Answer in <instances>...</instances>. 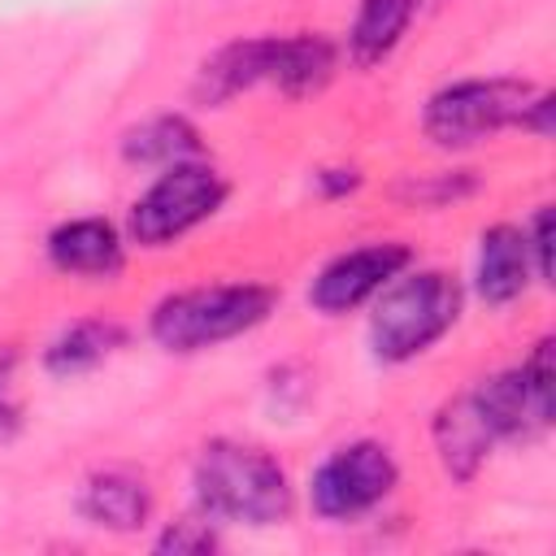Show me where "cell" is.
Returning <instances> with one entry per match:
<instances>
[{
  "instance_id": "cell-1",
  "label": "cell",
  "mask_w": 556,
  "mask_h": 556,
  "mask_svg": "<svg viewBox=\"0 0 556 556\" xmlns=\"http://www.w3.org/2000/svg\"><path fill=\"white\" fill-rule=\"evenodd\" d=\"M195 500L213 521L274 526L291 513V482L282 465L248 443H208L195 460Z\"/></svg>"
},
{
  "instance_id": "cell-2",
  "label": "cell",
  "mask_w": 556,
  "mask_h": 556,
  "mask_svg": "<svg viewBox=\"0 0 556 556\" xmlns=\"http://www.w3.org/2000/svg\"><path fill=\"white\" fill-rule=\"evenodd\" d=\"M460 317V287L439 269L391 278L369 317V343L378 361H413Z\"/></svg>"
},
{
  "instance_id": "cell-3",
  "label": "cell",
  "mask_w": 556,
  "mask_h": 556,
  "mask_svg": "<svg viewBox=\"0 0 556 556\" xmlns=\"http://www.w3.org/2000/svg\"><path fill=\"white\" fill-rule=\"evenodd\" d=\"M274 308V291L256 282H226V287H195L178 291L156 304L152 339L165 352H204L226 343L252 326H261Z\"/></svg>"
},
{
  "instance_id": "cell-4",
  "label": "cell",
  "mask_w": 556,
  "mask_h": 556,
  "mask_svg": "<svg viewBox=\"0 0 556 556\" xmlns=\"http://www.w3.org/2000/svg\"><path fill=\"white\" fill-rule=\"evenodd\" d=\"M226 200V182L204 161L165 165V174L135 200L130 208V239L143 248H165L204 217H213Z\"/></svg>"
},
{
  "instance_id": "cell-5",
  "label": "cell",
  "mask_w": 556,
  "mask_h": 556,
  "mask_svg": "<svg viewBox=\"0 0 556 556\" xmlns=\"http://www.w3.org/2000/svg\"><path fill=\"white\" fill-rule=\"evenodd\" d=\"M530 87L513 78H465L430 96L426 104V135L443 148H469L504 126H521L530 104Z\"/></svg>"
},
{
  "instance_id": "cell-6",
  "label": "cell",
  "mask_w": 556,
  "mask_h": 556,
  "mask_svg": "<svg viewBox=\"0 0 556 556\" xmlns=\"http://www.w3.org/2000/svg\"><path fill=\"white\" fill-rule=\"evenodd\" d=\"M491 439H530L552 426V343L543 339L530 361L504 369L469 391Z\"/></svg>"
},
{
  "instance_id": "cell-7",
  "label": "cell",
  "mask_w": 556,
  "mask_h": 556,
  "mask_svg": "<svg viewBox=\"0 0 556 556\" xmlns=\"http://www.w3.org/2000/svg\"><path fill=\"white\" fill-rule=\"evenodd\" d=\"M395 478H400V469L382 443H369V439L348 443L334 456H326L321 469L313 473V508L330 521L361 517L378 500L391 495Z\"/></svg>"
},
{
  "instance_id": "cell-8",
  "label": "cell",
  "mask_w": 556,
  "mask_h": 556,
  "mask_svg": "<svg viewBox=\"0 0 556 556\" xmlns=\"http://www.w3.org/2000/svg\"><path fill=\"white\" fill-rule=\"evenodd\" d=\"M408 265V248L404 243H365V248H352L343 256H334L317 278H313V308L339 317V313H352L356 304H365L369 295H378L400 269Z\"/></svg>"
},
{
  "instance_id": "cell-9",
  "label": "cell",
  "mask_w": 556,
  "mask_h": 556,
  "mask_svg": "<svg viewBox=\"0 0 556 556\" xmlns=\"http://www.w3.org/2000/svg\"><path fill=\"white\" fill-rule=\"evenodd\" d=\"M48 256L65 274L109 278L122 269V235L104 217H78L48 235Z\"/></svg>"
},
{
  "instance_id": "cell-10",
  "label": "cell",
  "mask_w": 556,
  "mask_h": 556,
  "mask_svg": "<svg viewBox=\"0 0 556 556\" xmlns=\"http://www.w3.org/2000/svg\"><path fill=\"white\" fill-rule=\"evenodd\" d=\"M530 278V243L517 226H491L478 248V295L486 304H508L526 291Z\"/></svg>"
},
{
  "instance_id": "cell-11",
  "label": "cell",
  "mask_w": 556,
  "mask_h": 556,
  "mask_svg": "<svg viewBox=\"0 0 556 556\" xmlns=\"http://www.w3.org/2000/svg\"><path fill=\"white\" fill-rule=\"evenodd\" d=\"M148 508H152L148 486L130 473H117V469L96 473L78 495V513L104 530H139L148 521Z\"/></svg>"
},
{
  "instance_id": "cell-12",
  "label": "cell",
  "mask_w": 556,
  "mask_h": 556,
  "mask_svg": "<svg viewBox=\"0 0 556 556\" xmlns=\"http://www.w3.org/2000/svg\"><path fill=\"white\" fill-rule=\"evenodd\" d=\"M434 443H439V456H443L447 473H456V478H473V469L482 465V456L491 452L495 439H491L486 421L478 417L469 391L456 395V400L439 413V421H434Z\"/></svg>"
},
{
  "instance_id": "cell-13",
  "label": "cell",
  "mask_w": 556,
  "mask_h": 556,
  "mask_svg": "<svg viewBox=\"0 0 556 556\" xmlns=\"http://www.w3.org/2000/svg\"><path fill=\"white\" fill-rule=\"evenodd\" d=\"M334 74V48L321 35H274V70L269 83L282 87L287 96H308L317 87H326V78Z\"/></svg>"
},
{
  "instance_id": "cell-14",
  "label": "cell",
  "mask_w": 556,
  "mask_h": 556,
  "mask_svg": "<svg viewBox=\"0 0 556 556\" xmlns=\"http://www.w3.org/2000/svg\"><path fill=\"white\" fill-rule=\"evenodd\" d=\"M413 13H417V0H361L356 22H352V30H348L352 61H356V65L382 61V56L404 39Z\"/></svg>"
},
{
  "instance_id": "cell-15",
  "label": "cell",
  "mask_w": 556,
  "mask_h": 556,
  "mask_svg": "<svg viewBox=\"0 0 556 556\" xmlns=\"http://www.w3.org/2000/svg\"><path fill=\"white\" fill-rule=\"evenodd\" d=\"M122 152L130 161H143V165H178V161H195L200 156V135L187 117H152L143 122L139 130L126 135Z\"/></svg>"
},
{
  "instance_id": "cell-16",
  "label": "cell",
  "mask_w": 556,
  "mask_h": 556,
  "mask_svg": "<svg viewBox=\"0 0 556 556\" xmlns=\"http://www.w3.org/2000/svg\"><path fill=\"white\" fill-rule=\"evenodd\" d=\"M117 343H122V330H117L113 321H78V326H70L65 334L52 339L43 365H48L52 374H83V369L100 365Z\"/></svg>"
},
{
  "instance_id": "cell-17",
  "label": "cell",
  "mask_w": 556,
  "mask_h": 556,
  "mask_svg": "<svg viewBox=\"0 0 556 556\" xmlns=\"http://www.w3.org/2000/svg\"><path fill=\"white\" fill-rule=\"evenodd\" d=\"M526 243H530V256H534L539 278H547L552 274V208H539L534 213V230L526 235Z\"/></svg>"
},
{
  "instance_id": "cell-18",
  "label": "cell",
  "mask_w": 556,
  "mask_h": 556,
  "mask_svg": "<svg viewBox=\"0 0 556 556\" xmlns=\"http://www.w3.org/2000/svg\"><path fill=\"white\" fill-rule=\"evenodd\" d=\"M156 547L161 552H208L213 547V534L208 530H191V526H174V530L161 534Z\"/></svg>"
},
{
  "instance_id": "cell-19",
  "label": "cell",
  "mask_w": 556,
  "mask_h": 556,
  "mask_svg": "<svg viewBox=\"0 0 556 556\" xmlns=\"http://www.w3.org/2000/svg\"><path fill=\"white\" fill-rule=\"evenodd\" d=\"M13 426H17V404L9 395V356H0V439H9Z\"/></svg>"
}]
</instances>
